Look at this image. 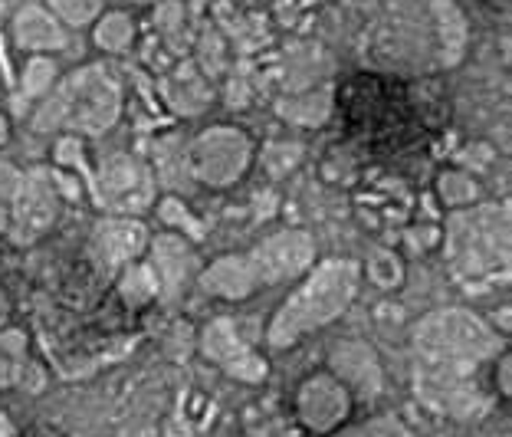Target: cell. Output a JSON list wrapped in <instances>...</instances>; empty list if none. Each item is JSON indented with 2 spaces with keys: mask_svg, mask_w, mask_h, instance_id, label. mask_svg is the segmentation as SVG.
I'll list each match as a JSON object with an SVG mask.
<instances>
[{
  "mask_svg": "<svg viewBox=\"0 0 512 437\" xmlns=\"http://www.w3.org/2000/svg\"><path fill=\"white\" fill-rule=\"evenodd\" d=\"M414 349L421 355L417 391L430 408L470 414L480 398L470 385L473 368L490 362L499 342L486 322L470 309H440L417 322Z\"/></svg>",
  "mask_w": 512,
  "mask_h": 437,
  "instance_id": "cell-1",
  "label": "cell"
},
{
  "mask_svg": "<svg viewBox=\"0 0 512 437\" xmlns=\"http://www.w3.org/2000/svg\"><path fill=\"white\" fill-rule=\"evenodd\" d=\"M358 283H362V270H358L355 260L339 257V260L312 263L302 273V283L273 313L266 339H270L273 349H289L299 339L325 329L355 303Z\"/></svg>",
  "mask_w": 512,
  "mask_h": 437,
  "instance_id": "cell-2",
  "label": "cell"
},
{
  "mask_svg": "<svg viewBox=\"0 0 512 437\" xmlns=\"http://www.w3.org/2000/svg\"><path fill=\"white\" fill-rule=\"evenodd\" d=\"M119 112H122L119 86H115L99 66H89L73 73L60 86V92H56L50 102V109H43L37 115V129L60 125V129H69V132L96 135V132H106L109 125L119 119Z\"/></svg>",
  "mask_w": 512,
  "mask_h": 437,
  "instance_id": "cell-3",
  "label": "cell"
},
{
  "mask_svg": "<svg viewBox=\"0 0 512 437\" xmlns=\"http://www.w3.org/2000/svg\"><path fill=\"white\" fill-rule=\"evenodd\" d=\"M450 263L460 276L506 273L509 263V214L503 204L460 207L450 221Z\"/></svg>",
  "mask_w": 512,
  "mask_h": 437,
  "instance_id": "cell-4",
  "label": "cell"
},
{
  "mask_svg": "<svg viewBox=\"0 0 512 437\" xmlns=\"http://www.w3.org/2000/svg\"><path fill=\"white\" fill-rule=\"evenodd\" d=\"M89 191L96 194L99 207H106V211L122 214V217L142 214L145 207L155 201L151 171L142 161H135L128 155H109L102 161L99 171L92 175Z\"/></svg>",
  "mask_w": 512,
  "mask_h": 437,
  "instance_id": "cell-5",
  "label": "cell"
},
{
  "mask_svg": "<svg viewBox=\"0 0 512 437\" xmlns=\"http://www.w3.org/2000/svg\"><path fill=\"white\" fill-rule=\"evenodd\" d=\"M250 267L256 283H286L306 273L316 263V244L306 230H279V234L260 240L250 253Z\"/></svg>",
  "mask_w": 512,
  "mask_h": 437,
  "instance_id": "cell-6",
  "label": "cell"
},
{
  "mask_svg": "<svg viewBox=\"0 0 512 437\" xmlns=\"http://www.w3.org/2000/svg\"><path fill=\"white\" fill-rule=\"evenodd\" d=\"M250 165V142L237 129H211L194 142L191 168L207 188H230Z\"/></svg>",
  "mask_w": 512,
  "mask_h": 437,
  "instance_id": "cell-7",
  "label": "cell"
},
{
  "mask_svg": "<svg viewBox=\"0 0 512 437\" xmlns=\"http://www.w3.org/2000/svg\"><path fill=\"white\" fill-rule=\"evenodd\" d=\"M296 414L302 428L312 434H332L352 414V391L332 372H316L296 391Z\"/></svg>",
  "mask_w": 512,
  "mask_h": 437,
  "instance_id": "cell-8",
  "label": "cell"
},
{
  "mask_svg": "<svg viewBox=\"0 0 512 437\" xmlns=\"http://www.w3.org/2000/svg\"><path fill=\"white\" fill-rule=\"evenodd\" d=\"M201 352L220 365L230 378L240 382H263L266 362L263 355H256L247 342L237 336V326L230 319H214L211 326L201 332Z\"/></svg>",
  "mask_w": 512,
  "mask_h": 437,
  "instance_id": "cell-9",
  "label": "cell"
},
{
  "mask_svg": "<svg viewBox=\"0 0 512 437\" xmlns=\"http://www.w3.org/2000/svg\"><path fill=\"white\" fill-rule=\"evenodd\" d=\"M10 201H14V237L20 244H30V240L43 237L56 221V207H60L53 181L43 171L23 175L20 188Z\"/></svg>",
  "mask_w": 512,
  "mask_h": 437,
  "instance_id": "cell-10",
  "label": "cell"
},
{
  "mask_svg": "<svg viewBox=\"0 0 512 437\" xmlns=\"http://www.w3.org/2000/svg\"><path fill=\"white\" fill-rule=\"evenodd\" d=\"M10 30H14V43L20 50H27L30 56L33 53H56L69 43L63 23L56 20L50 10H43L37 4L20 7L14 14V27Z\"/></svg>",
  "mask_w": 512,
  "mask_h": 437,
  "instance_id": "cell-11",
  "label": "cell"
},
{
  "mask_svg": "<svg viewBox=\"0 0 512 437\" xmlns=\"http://www.w3.org/2000/svg\"><path fill=\"white\" fill-rule=\"evenodd\" d=\"M197 286L211 296H224V299H243L250 296L256 286V273L250 267V257L243 253H230V257H220L197 276Z\"/></svg>",
  "mask_w": 512,
  "mask_h": 437,
  "instance_id": "cell-12",
  "label": "cell"
},
{
  "mask_svg": "<svg viewBox=\"0 0 512 437\" xmlns=\"http://www.w3.org/2000/svg\"><path fill=\"white\" fill-rule=\"evenodd\" d=\"M99 244L112 263H125L135 260L148 247V230L135 217H115V221L99 227Z\"/></svg>",
  "mask_w": 512,
  "mask_h": 437,
  "instance_id": "cell-13",
  "label": "cell"
},
{
  "mask_svg": "<svg viewBox=\"0 0 512 437\" xmlns=\"http://www.w3.org/2000/svg\"><path fill=\"white\" fill-rule=\"evenodd\" d=\"M30 372V339L23 329H0V391L14 388Z\"/></svg>",
  "mask_w": 512,
  "mask_h": 437,
  "instance_id": "cell-14",
  "label": "cell"
},
{
  "mask_svg": "<svg viewBox=\"0 0 512 437\" xmlns=\"http://www.w3.org/2000/svg\"><path fill=\"white\" fill-rule=\"evenodd\" d=\"M56 76H60V69H56V60L46 53H33L27 63H23V73H20V92L27 99H40L46 92L53 89Z\"/></svg>",
  "mask_w": 512,
  "mask_h": 437,
  "instance_id": "cell-15",
  "label": "cell"
},
{
  "mask_svg": "<svg viewBox=\"0 0 512 437\" xmlns=\"http://www.w3.org/2000/svg\"><path fill=\"white\" fill-rule=\"evenodd\" d=\"M440 198H444L447 207H467L480 198V188H476V181L470 175H463V171H447V175H440Z\"/></svg>",
  "mask_w": 512,
  "mask_h": 437,
  "instance_id": "cell-16",
  "label": "cell"
},
{
  "mask_svg": "<svg viewBox=\"0 0 512 437\" xmlns=\"http://www.w3.org/2000/svg\"><path fill=\"white\" fill-rule=\"evenodd\" d=\"M132 40V20L125 14H109L99 20L96 27V46L102 50H122V46Z\"/></svg>",
  "mask_w": 512,
  "mask_h": 437,
  "instance_id": "cell-17",
  "label": "cell"
},
{
  "mask_svg": "<svg viewBox=\"0 0 512 437\" xmlns=\"http://www.w3.org/2000/svg\"><path fill=\"white\" fill-rule=\"evenodd\" d=\"M53 17L69 27H86L99 14V0H50Z\"/></svg>",
  "mask_w": 512,
  "mask_h": 437,
  "instance_id": "cell-18",
  "label": "cell"
},
{
  "mask_svg": "<svg viewBox=\"0 0 512 437\" xmlns=\"http://www.w3.org/2000/svg\"><path fill=\"white\" fill-rule=\"evenodd\" d=\"M348 437H411L394 418H381V421H371L365 428H358L355 434Z\"/></svg>",
  "mask_w": 512,
  "mask_h": 437,
  "instance_id": "cell-19",
  "label": "cell"
},
{
  "mask_svg": "<svg viewBox=\"0 0 512 437\" xmlns=\"http://www.w3.org/2000/svg\"><path fill=\"white\" fill-rule=\"evenodd\" d=\"M10 142V122H7V115L0 112V148H4Z\"/></svg>",
  "mask_w": 512,
  "mask_h": 437,
  "instance_id": "cell-20",
  "label": "cell"
},
{
  "mask_svg": "<svg viewBox=\"0 0 512 437\" xmlns=\"http://www.w3.org/2000/svg\"><path fill=\"white\" fill-rule=\"evenodd\" d=\"M10 434H14V431H10L7 418H4V414H0V437H10Z\"/></svg>",
  "mask_w": 512,
  "mask_h": 437,
  "instance_id": "cell-21",
  "label": "cell"
},
{
  "mask_svg": "<svg viewBox=\"0 0 512 437\" xmlns=\"http://www.w3.org/2000/svg\"><path fill=\"white\" fill-rule=\"evenodd\" d=\"M4 20H7V4L0 0V27H4Z\"/></svg>",
  "mask_w": 512,
  "mask_h": 437,
  "instance_id": "cell-22",
  "label": "cell"
},
{
  "mask_svg": "<svg viewBox=\"0 0 512 437\" xmlns=\"http://www.w3.org/2000/svg\"><path fill=\"white\" fill-rule=\"evenodd\" d=\"M33 437H46V434H33Z\"/></svg>",
  "mask_w": 512,
  "mask_h": 437,
  "instance_id": "cell-23",
  "label": "cell"
}]
</instances>
